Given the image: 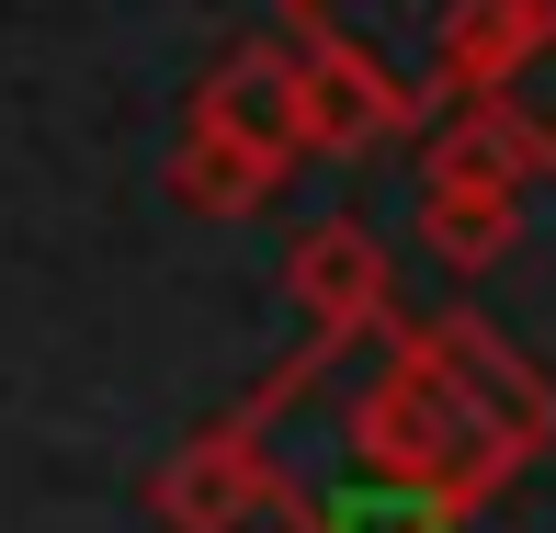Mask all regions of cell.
Returning <instances> with one entry per match:
<instances>
[{
    "label": "cell",
    "instance_id": "cell-1",
    "mask_svg": "<svg viewBox=\"0 0 556 533\" xmlns=\"http://www.w3.org/2000/svg\"><path fill=\"white\" fill-rule=\"evenodd\" d=\"M341 431H352V477L420 488V499H443V511H466V522L522 477V454L500 443L489 420H477V397L443 375V352L420 341V318H397L387 364H375V386L352 397Z\"/></svg>",
    "mask_w": 556,
    "mask_h": 533
},
{
    "label": "cell",
    "instance_id": "cell-2",
    "mask_svg": "<svg viewBox=\"0 0 556 533\" xmlns=\"http://www.w3.org/2000/svg\"><path fill=\"white\" fill-rule=\"evenodd\" d=\"M545 170L522 160V137L489 103H454L432 137H420V239H432L443 272H500L522 239V205H534Z\"/></svg>",
    "mask_w": 556,
    "mask_h": 533
},
{
    "label": "cell",
    "instance_id": "cell-3",
    "mask_svg": "<svg viewBox=\"0 0 556 533\" xmlns=\"http://www.w3.org/2000/svg\"><path fill=\"white\" fill-rule=\"evenodd\" d=\"M285 295L307 307V341L285 352L295 375H330L352 341H397V272H387V239H375L364 216H318V227H295V250H285Z\"/></svg>",
    "mask_w": 556,
    "mask_h": 533
},
{
    "label": "cell",
    "instance_id": "cell-4",
    "mask_svg": "<svg viewBox=\"0 0 556 533\" xmlns=\"http://www.w3.org/2000/svg\"><path fill=\"white\" fill-rule=\"evenodd\" d=\"M295 477L273 466V431L250 409H227L205 431H182V443L160 454V477H148V522L160 533H250L262 511H285Z\"/></svg>",
    "mask_w": 556,
    "mask_h": 533
},
{
    "label": "cell",
    "instance_id": "cell-5",
    "mask_svg": "<svg viewBox=\"0 0 556 533\" xmlns=\"http://www.w3.org/2000/svg\"><path fill=\"white\" fill-rule=\"evenodd\" d=\"M182 125H205V137H239V148H262L273 170H295V160H318L307 148V58H295V35L273 23V35H250V46H227V58L193 80V114Z\"/></svg>",
    "mask_w": 556,
    "mask_h": 533
},
{
    "label": "cell",
    "instance_id": "cell-6",
    "mask_svg": "<svg viewBox=\"0 0 556 533\" xmlns=\"http://www.w3.org/2000/svg\"><path fill=\"white\" fill-rule=\"evenodd\" d=\"M420 341L443 352V375L477 397V420H489L500 443L522 454V466H534V454H556V386H545V375L522 364V352L500 341V329L477 318V307H443V318H420Z\"/></svg>",
    "mask_w": 556,
    "mask_h": 533
},
{
    "label": "cell",
    "instance_id": "cell-7",
    "mask_svg": "<svg viewBox=\"0 0 556 533\" xmlns=\"http://www.w3.org/2000/svg\"><path fill=\"white\" fill-rule=\"evenodd\" d=\"M170 193H182V216L239 227V216H262L273 193H285V170H273L262 148H239V137H205V125H182V148H170Z\"/></svg>",
    "mask_w": 556,
    "mask_h": 533
},
{
    "label": "cell",
    "instance_id": "cell-8",
    "mask_svg": "<svg viewBox=\"0 0 556 533\" xmlns=\"http://www.w3.org/2000/svg\"><path fill=\"white\" fill-rule=\"evenodd\" d=\"M285 522L295 533H466V511H443V499H420V488H387V477H341L330 499L285 488Z\"/></svg>",
    "mask_w": 556,
    "mask_h": 533
},
{
    "label": "cell",
    "instance_id": "cell-9",
    "mask_svg": "<svg viewBox=\"0 0 556 533\" xmlns=\"http://www.w3.org/2000/svg\"><path fill=\"white\" fill-rule=\"evenodd\" d=\"M477 103H489V114L522 137V160H534V170H556V12L534 23V35H522V58L500 68Z\"/></svg>",
    "mask_w": 556,
    "mask_h": 533
}]
</instances>
